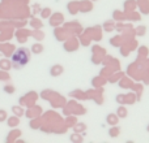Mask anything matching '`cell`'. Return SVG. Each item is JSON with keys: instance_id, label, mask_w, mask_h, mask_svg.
I'll return each instance as SVG.
<instances>
[{"instance_id": "1", "label": "cell", "mask_w": 149, "mask_h": 143, "mask_svg": "<svg viewBox=\"0 0 149 143\" xmlns=\"http://www.w3.org/2000/svg\"><path fill=\"white\" fill-rule=\"evenodd\" d=\"M29 57H30V54L26 48H18L15 51V54L12 55V63L17 69H20L21 67H24L25 64L29 63Z\"/></svg>"}, {"instance_id": "2", "label": "cell", "mask_w": 149, "mask_h": 143, "mask_svg": "<svg viewBox=\"0 0 149 143\" xmlns=\"http://www.w3.org/2000/svg\"><path fill=\"white\" fill-rule=\"evenodd\" d=\"M116 121H118V120H116L115 116H110V115L107 116V122L109 124H116Z\"/></svg>"}]
</instances>
